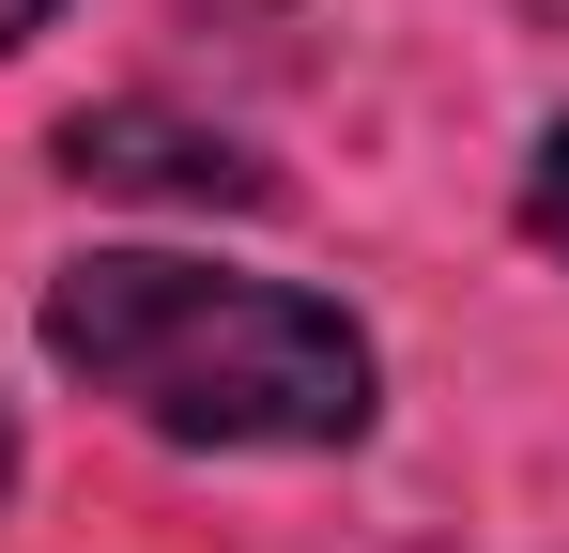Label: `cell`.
<instances>
[{
	"mask_svg": "<svg viewBox=\"0 0 569 553\" xmlns=\"http://www.w3.org/2000/svg\"><path fill=\"white\" fill-rule=\"evenodd\" d=\"M47 354L78 369L93 400H123L139 431L216 461H308L355 446L385 400L355 308L292 292V276H216L170 247H93L47 276Z\"/></svg>",
	"mask_w": 569,
	"mask_h": 553,
	"instance_id": "1",
	"label": "cell"
},
{
	"mask_svg": "<svg viewBox=\"0 0 569 553\" xmlns=\"http://www.w3.org/2000/svg\"><path fill=\"white\" fill-rule=\"evenodd\" d=\"M62 170H78V184H123V200H200V215H216V200H231V215L278 200V170L231 154V139L186 123V108H78V123H62Z\"/></svg>",
	"mask_w": 569,
	"mask_h": 553,
	"instance_id": "2",
	"label": "cell"
},
{
	"mask_svg": "<svg viewBox=\"0 0 569 553\" xmlns=\"http://www.w3.org/2000/svg\"><path fill=\"white\" fill-rule=\"evenodd\" d=\"M523 231H539V247L569 262V123L539 139V170H523Z\"/></svg>",
	"mask_w": 569,
	"mask_h": 553,
	"instance_id": "3",
	"label": "cell"
},
{
	"mask_svg": "<svg viewBox=\"0 0 569 553\" xmlns=\"http://www.w3.org/2000/svg\"><path fill=\"white\" fill-rule=\"evenodd\" d=\"M47 16H62V0H0V47H31V31H47Z\"/></svg>",
	"mask_w": 569,
	"mask_h": 553,
	"instance_id": "4",
	"label": "cell"
},
{
	"mask_svg": "<svg viewBox=\"0 0 569 553\" xmlns=\"http://www.w3.org/2000/svg\"><path fill=\"white\" fill-rule=\"evenodd\" d=\"M0 492H16V415H0Z\"/></svg>",
	"mask_w": 569,
	"mask_h": 553,
	"instance_id": "5",
	"label": "cell"
},
{
	"mask_svg": "<svg viewBox=\"0 0 569 553\" xmlns=\"http://www.w3.org/2000/svg\"><path fill=\"white\" fill-rule=\"evenodd\" d=\"M539 16H555V31H569V0H539Z\"/></svg>",
	"mask_w": 569,
	"mask_h": 553,
	"instance_id": "6",
	"label": "cell"
}]
</instances>
